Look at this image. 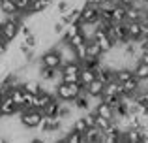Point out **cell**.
<instances>
[{
	"label": "cell",
	"mask_w": 148,
	"mask_h": 143,
	"mask_svg": "<svg viewBox=\"0 0 148 143\" xmlns=\"http://www.w3.org/2000/svg\"><path fill=\"white\" fill-rule=\"evenodd\" d=\"M81 88H83V85L79 81H73V83L60 81V83H56V88H54V98L62 100V102H71L81 92Z\"/></svg>",
	"instance_id": "obj_1"
},
{
	"label": "cell",
	"mask_w": 148,
	"mask_h": 143,
	"mask_svg": "<svg viewBox=\"0 0 148 143\" xmlns=\"http://www.w3.org/2000/svg\"><path fill=\"white\" fill-rule=\"evenodd\" d=\"M41 117H43V113H41L40 109L30 107L28 111L21 113L17 119H19V122H21L26 130H38V126H40V122H41Z\"/></svg>",
	"instance_id": "obj_2"
},
{
	"label": "cell",
	"mask_w": 148,
	"mask_h": 143,
	"mask_svg": "<svg viewBox=\"0 0 148 143\" xmlns=\"http://www.w3.org/2000/svg\"><path fill=\"white\" fill-rule=\"evenodd\" d=\"M79 72H81V64L79 62H66L60 66V81L66 83H73L79 81Z\"/></svg>",
	"instance_id": "obj_3"
},
{
	"label": "cell",
	"mask_w": 148,
	"mask_h": 143,
	"mask_svg": "<svg viewBox=\"0 0 148 143\" xmlns=\"http://www.w3.org/2000/svg\"><path fill=\"white\" fill-rule=\"evenodd\" d=\"M38 60H40L41 66H47V68H58L62 66V60H60V55H58L56 49H47V51H43L40 57H38Z\"/></svg>",
	"instance_id": "obj_4"
},
{
	"label": "cell",
	"mask_w": 148,
	"mask_h": 143,
	"mask_svg": "<svg viewBox=\"0 0 148 143\" xmlns=\"http://www.w3.org/2000/svg\"><path fill=\"white\" fill-rule=\"evenodd\" d=\"M19 23L15 21H10V19H6L4 23H0V30H2V40H8V41H13L15 38H17L19 34Z\"/></svg>",
	"instance_id": "obj_5"
},
{
	"label": "cell",
	"mask_w": 148,
	"mask_h": 143,
	"mask_svg": "<svg viewBox=\"0 0 148 143\" xmlns=\"http://www.w3.org/2000/svg\"><path fill=\"white\" fill-rule=\"evenodd\" d=\"M94 40L98 41V45L101 47V51H109V49H112V40L109 38V34L105 32V30H101V28H96V32H94Z\"/></svg>",
	"instance_id": "obj_6"
},
{
	"label": "cell",
	"mask_w": 148,
	"mask_h": 143,
	"mask_svg": "<svg viewBox=\"0 0 148 143\" xmlns=\"http://www.w3.org/2000/svg\"><path fill=\"white\" fill-rule=\"evenodd\" d=\"M15 109H17V106L11 102L10 96H2V100H0V115L15 117Z\"/></svg>",
	"instance_id": "obj_7"
},
{
	"label": "cell",
	"mask_w": 148,
	"mask_h": 143,
	"mask_svg": "<svg viewBox=\"0 0 148 143\" xmlns=\"http://www.w3.org/2000/svg\"><path fill=\"white\" fill-rule=\"evenodd\" d=\"M79 32L84 36V40H92L96 32V23H88V21H79Z\"/></svg>",
	"instance_id": "obj_8"
},
{
	"label": "cell",
	"mask_w": 148,
	"mask_h": 143,
	"mask_svg": "<svg viewBox=\"0 0 148 143\" xmlns=\"http://www.w3.org/2000/svg\"><path fill=\"white\" fill-rule=\"evenodd\" d=\"M94 113H96V115H99V117H103V119H109V121H111V119H112V115H114V109H112V107L109 106V104L99 102L98 106H96Z\"/></svg>",
	"instance_id": "obj_9"
},
{
	"label": "cell",
	"mask_w": 148,
	"mask_h": 143,
	"mask_svg": "<svg viewBox=\"0 0 148 143\" xmlns=\"http://www.w3.org/2000/svg\"><path fill=\"white\" fill-rule=\"evenodd\" d=\"M84 90H86L88 96H101V92H103V83H101L99 79H92L90 83L84 87Z\"/></svg>",
	"instance_id": "obj_10"
},
{
	"label": "cell",
	"mask_w": 148,
	"mask_h": 143,
	"mask_svg": "<svg viewBox=\"0 0 148 143\" xmlns=\"http://www.w3.org/2000/svg\"><path fill=\"white\" fill-rule=\"evenodd\" d=\"M101 47L98 45V41L92 38V40H86V57H90V59H99L101 55Z\"/></svg>",
	"instance_id": "obj_11"
},
{
	"label": "cell",
	"mask_w": 148,
	"mask_h": 143,
	"mask_svg": "<svg viewBox=\"0 0 148 143\" xmlns=\"http://www.w3.org/2000/svg\"><path fill=\"white\" fill-rule=\"evenodd\" d=\"M92 79H96V70H92V68H81V72H79V83L83 85V87H86Z\"/></svg>",
	"instance_id": "obj_12"
},
{
	"label": "cell",
	"mask_w": 148,
	"mask_h": 143,
	"mask_svg": "<svg viewBox=\"0 0 148 143\" xmlns=\"http://www.w3.org/2000/svg\"><path fill=\"white\" fill-rule=\"evenodd\" d=\"M122 85V94H127V96H135L137 94V79L135 77H131V79L124 81Z\"/></svg>",
	"instance_id": "obj_13"
},
{
	"label": "cell",
	"mask_w": 148,
	"mask_h": 143,
	"mask_svg": "<svg viewBox=\"0 0 148 143\" xmlns=\"http://www.w3.org/2000/svg\"><path fill=\"white\" fill-rule=\"evenodd\" d=\"M124 13H126V8L116 4L114 8L111 10V23H122L124 21Z\"/></svg>",
	"instance_id": "obj_14"
},
{
	"label": "cell",
	"mask_w": 148,
	"mask_h": 143,
	"mask_svg": "<svg viewBox=\"0 0 148 143\" xmlns=\"http://www.w3.org/2000/svg\"><path fill=\"white\" fill-rule=\"evenodd\" d=\"M23 90L38 94L40 92V79H25L23 81Z\"/></svg>",
	"instance_id": "obj_15"
},
{
	"label": "cell",
	"mask_w": 148,
	"mask_h": 143,
	"mask_svg": "<svg viewBox=\"0 0 148 143\" xmlns=\"http://www.w3.org/2000/svg\"><path fill=\"white\" fill-rule=\"evenodd\" d=\"M0 10L4 11V13H13L15 11V4H13V0H2L0 2Z\"/></svg>",
	"instance_id": "obj_16"
},
{
	"label": "cell",
	"mask_w": 148,
	"mask_h": 143,
	"mask_svg": "<svg viewBox=\"0 0 148 143\" xmlns=\"http://www.w3.org/2000/svg\"><path fill=\"white\" fill-rule=\"evenodd\" d=\"M75 55H77V60H83L84 57H86V41L84 44H81V45H75Z\"/></svg>",
	"instance_id": "obj_17"
},
{
	"label": "cell",
	"mask_w": 148,
	"mask_h": 143,
	"mask_svg": "<svg viewBox=\"0 0 148 143\" xmlns=\"http://www.w3.org/2000/svg\"><path fill=\"white\" fill-rule=\"evenodd\" d=\"M13 4H15V10L26 11V13H28V8H30V2H28V0H13Z\"/></svg>",
	"instance_id": "obj_18"
},
{
	"label": "cell",
	"mask_w": 148,
	"mask_h": 143,
	"mask_svg": "<svg viewBox=\"0 0 148 143\" xmlns=\"http://www.w3.org/2000/svg\"><path fill=\"white\" fill-rule=\"evenodd\" d=\"M94 124L98 126L99 130H105L109 124H111V121H109V119H103V117H99V115H96V121H94Z\"/></svg>",
	"instance_id": "obj_19"
},
{
	"label": "cell",
	"mask_w": 148,
	"mask_h": 143,
	"mask_svg": "<svg viewBox=\"0 0 148 143\" xmlns=\"http://www.w3.org/2000/svg\"><path fill=\"white\" fill-rule=\"evenodd\" d=\"M133 2H135V0H118V4H120V6H124V8L133 6Z\"/></svg>",
	"instance_id": "obj_20"
},
{
	"label": "cell",
	"mask_w": 148,
	"mask_h": 143,
	"mask_svg": "<svg viewBox=\"0 0 148 143\" xmlns=\"http://www.w3.org/2000/svg\"><path fill=\"white\" fill-rule=\"evenodd\" d=\"M0 40H2V30H0Z\"/></svg>",
	"instance_id": "obj_21"
},
{
	"label": "cell",
	"mask_w": 148,
	"mask_h": 143,
	"mask_svg": "<svg viewBox=\"0 0 148 143\" xmlns=\"http://www.w3.org/2000/svg\"><path fill=\"white\" fill-rule=\"evenodd\" d=\"M28 2H34V0H28Z\"/></svg>",
	"instance_id": "obj_22"
},
{
	"label": "cell",
	"mask_w": 148,
	"mask_h": 143,
	"mask_svg": "<svg viewBox=\"0 0 148 143\" xmlns=\"http://www.w3.org/2000/svg\"><path fill=\"white\" fill-rule=\"evenodd\" d=\"M0 100H2V94H0Z\"/></svg>",
	"instance_id": "obj_23"
}]
</instances>
